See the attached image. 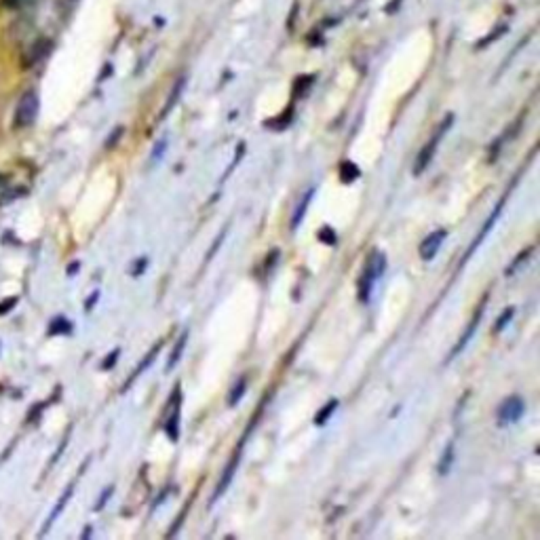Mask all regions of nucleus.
Wrapping results in <instances>:
<instances>
[{
  "label": "nucleus",
  "instance_id": "nucleus-1",
  "mask_svg": "<svg viewBox=\"0 0 540 540\" xmlns=\"http://www.w3.org/2000/svg\"><path fill=\"white\" fill-rule=\"evenodd\" d=\"M452 123H454V114H448V116L444 118V123L439 125V129L433 133V138L426 142V146H424V148L418 152V156H416V163H414V176H420V174H424V172H426V167L430 165V160H433V156H435V152H437L439 144H442L444 135L450 131Z\"/></svg>",
  "mask_w": 540,
  "mask_h": 540
},
{
  "label": "nucleus",
  "instance_id": "nucleus-2",
  "mask_svg": "<svg viewBox=\"0 0 540 540\" xmlns=\"http://www.w3.org/2000/svg\"><path fill=\"white\" fill-rule=\"evenodd\" d=\"M39 108H41V99L37 91H25L19 97V104L15 110V125L17 127H30L39 116Z\"/></svg>",
  "mask_w": 540,
  "mask_h": 540
},
{
  "label": "nucleus",
  "instance_id": "nucleus-3",
  "mask_svg": "<svg viewBox=\"0 0 540 540\" xmlns=\"http://www.w3.org/2000/svg\"><path fill=\"white\" fill-rule=\"evenodd\" d=\"M167 405H169V416H167V420H165V433H167V437L176 444L178 439H180V416H182V391H180V382L176 384V391H174L172 397H169Z\"/></svg>",
  "mask_w": 540,
  "mask_h": 540
},
{
  "label": "nucleus",
  "instance_id": "nucleus-4",
  "mask_svg": "<svg viewBox=\"0 0 540 540\" xmlns=\"http://www.w3.org/2000/svg\"><path fill=\"white\" fill-rule=\"evenodd\" d=\"M526 414V401L517 395L513 397H506L500 408L496 412V420H498V426H506V424H513L517 422L521 416Z\"/></svg>",
  "mask_w": 540,
  "mask_h": 540
},
{
  "label": "nucleus",
  "instance_id": "nucleus-5",
  "mask_svg": "<svg viewBox=\"0 0 540 540\" xmlns=\"http://www.w3.org/2000/svg\"><path fill=\"white\" fill-rule=\"evenodd\" d=\"M486 298H488V293L484 295V300L479 302V307H477V311H475V315H473V319L468 321V325H466V329L462 331V335H460V340H458V344L452 349V353H450V357H448V361H452L454 357H458L462 351H464V346L470 342V338H473V333L477 331V327H479V321H481V317H484V309H486Z\"/></svg>",
  "mask_w": 540,
  "mask_h": 540
},
{
  "label": "nucleus",
  "instance_id": "nucleus-6",
  "mask_svg": "<svg viewBox=\"0 0 540 540\" xmlns=\"http://www.w3.org/2000/svg\"><path fill=\"white\" fill-rule=\"evenodd\" d=\"M243 444H245V439H243V442L239 444V448L234 450V454H232L230 462L226 464V468H224V473H222V477H220V481H218V486H216V492H214V496H211V502H216V500H218V498H220V496L226 492V488L230 486V481H232V477H234L236 468H239V462H241Z\"/></svg>",
  "mask_w": 540,
  "mask_h": 540
},
{
  "label": "nucleus",
  "instance_id": "nucleus-7",
  "mask_svg": "<svg viewBox=\"0 0 540 540\" xmlns=\"http://www.w3.org/2000/svg\"><path fill=\"white\" fill-rule=\"evenodd\" d=\"M511 190H513V188H511ZM511 190H509V192H511ZM509 192H504V194H502V198H500V200L496 202V207H494L492 216H490V218L486 220V224L481 226V230H479V234H477V239H475V241H473V243H470V247H468L466 256L462 258V264H464V262H466V260H468V258L473 256V251H475V249H477V247H479V245L484 243V239H486V236H488V232H490V230L494 228V224H496V220H498V216H500V211H502V207H504V202H506V198H509Z\"/></svg>",
  "mask_w": 540,
  "mask_h": 540
},
{
  "label": "nucleus",
  "instance_id": "nucleus-8",
  "mask_svg": "<svg viewBox=\"0 0 540 540\" xmlns=\"http://www.w3.org/2000/svg\"><path fill=\"white\" fill-rule=\"evenodd\" d=\"M446 236H448V230H444V228H439V230H435V232H430L428 236H424V241L420 243V247H418V251H420V258L422 260H433L435 256H437V251H439V247L444 245V241H446Z\"/></svg>",
  "mask_w": 540,
  "mask_h": 540
},
{
  "label": "nucleus",
  "instance_id": "nucleus-9",
  "mask_svg": "<svg viewBox=\"0 0 540 540\" xmlns=\"http://www.w3.org/2000/svg\"><path fill=\"white\" fill-rule=\"evenodd\" d=\"M363 270H365V273H369V277L374 281H378L384 275V270H386V256L382 251H371Z\"/></svg>",
  "mask_w": 540,
  "mask_h": 540
},
{
  "label": "nucleus",
  "instance_id": "nucleus-10",
  "mask_svg": "<svg viewBox=\"0 0 540 540\" xmlns=\"http://www.w3.org/2000/svg\"><path fill=\"white\" fill-rule=\"evenodd\" d=\"M72 492H74V484H72V486H68V488H65V492L61 494V498L57 500V504H55V509H53V511H51V515L47 517V523H45V528L41 530V536H45V534H47V532L51 530V526L55 523V519H57V517H59V515L63 513V509H65V504H68V500H70V498H72Z\"/></svg>",
  "mask_w": 540,
  "mask_h": 540
},
{
  "label": "nucleus",
  "instance_id": "nucleus-11",
  "mask_svg": "<svg viewBox=\"0 0 540 540\" xmlns=\"http://www.w3.org/2000/svg\"><path fill=\"white\" fill-rule=\"evenodd\" d=\"M184 85H186V76H180L176 83H174V89H172V95L167 97V104L163 106V110H160V114H158V121H165L167 118V114L172 112L174 108H176V104H178V99L182 97V89H184Z\"/></svg>",
  "mask_w": 540,
  "mask_h": 540
},
{
  "label": "nucleus",
  "instance_id": "nucleus-12",
  "mask_svg": "<svg viewBox=\"0 0 540 540\" xmlns=\"http://www.w3.org/2000/svg\"><path fill=\"white\" fill-rule=\"evenodd\" d=\"M313 196H315V188H309V190H307V194H304V196L300 198L298 207H295V211H293V218H291V228H293V230L300 226V222H302L304 214H307V209H309V205H311Z\"/></svg>",
  "mask_w": 540,
  "mask_h": 540
},
{
  "label": "nucleus",
  "instance_id": "nucleus-13",
  "mask_svg": "<svg viewBox=\"0 0 540 540\" xmlns=\"http://www.w3.org/2000/svg\"><path fill=\"white\" fill-rule=\"evenodd\" d=\"M338 176H340V182L342 184H353L355 180H359L361 172H359V167L353 163V160H344L340 165V169H338Z\"/></svg>",
  "mask_w": 540,
  "mask_h": 540
},
{
  "label": "nucleus",
  "instance_id": "nucleus-14",
  "mask_svg": "<svg viewBox=\"0 0 540 540\" xmlns=\"http://www.w3.org/2000/svg\"><path fill=\"white\" fill-rule=\"evenodd\" d=\"M454 458H456V446H454V442H450V444L446 446V450H444L442 460H439V464H437L439 475H448L450 468H452V464H454Z\"/></svg>",
  "mask_w": 540,
  "mask_h": 540
},
{
  "label": "nucleus",
  "instance_id": "nucleus-15",
  "mask_svg": "<svg viewBox=\"0 0 540 540\" xmlns=\"http://www.w3.org/2000/svg\"><path fill=\"white\" fill-rule=\"evenodd\" d=\"M186 342H188V329L180 333L178 342H176V346H174V353H172V359L167 361V371L174 369V367L178 365V361L182 359V353H184V349H186Z\"/></svg>",
  "mask_w": 540,
  "mask_h": 540
},
{
  "label": "nucleus",
  "instance_id": "nucleus-16",
  "mask_svg": "<svg viewBox=\"0 0 540 540\" xmlns=\"http://www.w3.org/2000/svg\"><path fill=\"white\" fill-rule=\"evenodd\" d=\"M70 331H72V323L68 321L65 317H55V319L49 323V329H47L49 335H65V333H70Z\"/></svg>",
  "mask_w": 540,
  "mask_h": 540
},
{
  "label": "nucleus",
  "instance_id": "nucleus-17",
  "mask_svg": "<svg viewBox=\"0 0 540 540\" xmlns=\"http://www.w3.org/2000/svg\"><path fill=\"white\" fill-rule=\"evenodd\" d=\"M160 346H163V342H158V344H156V346H154V349H152V351L148 353V355H146V359H144V361L140 363V367H138V369H135V371H133V376H131V378H129V380L125 382V388H123V391H127V388L131 386V382H133L135 378H138V376L142 374V371H144V369H146V367H148V365H150V363H152L154 359H156V353L160 351Z\"/></svg>",
  "mask_w": 540,
  "mask_h": 540
},
{
  "label": "nucleus",
  "instance_id": "nucleus-18",
  "mask_svg": "<svg viewBox=\"0 0 540 540\" xmlns=\"http://www.w3.org/2000/svg\"><path fill=\"white\" fill-rule=\"evenodd\" d=\"M245 386H247V378H245V376L239 378V382H236V384L232 386V391H230V395H228V405H230V408H234V405L243 399V395H245Z\"/></svg>",
  "mask_w": 540,
  "mask_h": 540
},
{
  "label": "nucleus",
  "instance_id": "nucleus-19",
  "mask_svg": "<svg viewBox=\"0 0 540 540\" xmlns=\"http://www.w3.org/2000/svg\"><path fill=\"white\" fill-rule=\"evenodd\" d=\"M338 405H340V403H338L335 399H331L327 405H323V410H319V412H317V416H315V424H317V426H323V424H327V420L331 418V414L335 412V408H338Z\"/></svg>",
  "mask_w": 540,
  "mask_h": 540
},
{
  "label": "nucleus",
  "instance_id": "nucleus-20",
  "mask_svg": "<svg viewBox=\"0 0 540 540\" xmlns=\"http://www.w3.org/2000/svg\"><path fill=\"white\" fill-rule=\"evenodd\" d=\"M530 256H532V247H530V249H526V251H521V253L515 258V262H513L509 268L504 270V273H506V275H513V273H517V268H519L521 264H526V262L530 260Z\"/></svg>",
  "mask_w": 540,
  "mask_h": 540
},
{
  "label": "nucleus",
  "instance_id": "nucleus-21",
  "mask_svg": "<svg viewBox=\"0 0 540 540\" xmlns=\"http://www.w3.org/2000/svg\"><path fill=\"white\" fill-rule=\"evenodd\" d=\"M319 241L325 243V245H335V243H338V234L333 232V228L323 226V228L319 230Z\"/></svg>",
  "mask_w": 540,
  "mask_h": 540
},
{
  "label": "nucleus",
  "instance_id": "nucleus-22",
  "mask_svg": "<svg viewBox=\"0 0 540 540\" xmlns=\"http://www.w3.org/2000/svg\"><path fill=\"white\" fill-rule=\"evenodd\" d=\"M506 30H509V25H498V28H496V30H494V32H492V37H488V39H484V41H481V43H479V45H477V49H484V47H486V45H490V43H494V41H498V39H500V37H502V32H506Z\"/></svg>",
  "mask_w": 540,
  "mask_h": 540
},
{
  "label": "nucleus",
  "instance_id": "nucleus-23",
  "mask_svg": "<svg viewBox=\"0 0 540 540\" xmlns=\"http://www.w3.org/2000/svg\"><path fill=\"white\" fill-rule=\"evenodd\" d=\"M513 315H515V309H506L500 317H498V323H496V331H502L504 329V325H509V321L513 319Z\"/></svg>",
  "mask_w": 540,
  "mask_h": 540
},
{
  "label": "nucleus",
  "instance_id": "nucleus-24",
  "mask_svg": "<svg viewBox=\"0 0 540 540\" xmlns=\"http://www.w3.org/2000/svg\"><path fill=\"white\" fill-rule=\"evenodd\" d=\"M25 194V188H11L3 194V198H0V202H13L15 198L23 196Z\"/></svg>",
  "mask_w": 540,
  "mask_h": 540
},
{
  "label": "nucleus",
  "instance_id": "nucleus-25",
  "mask_svg": "<svg viewBox=\"0 0 540 540\" xmlns=\"http://www.w3.org/2000/svg\"><path fill=\"white\" fill-rule=\"evenodd\" d=\"M15 304H17V298H15V295L3 300V302H0V315H7L9 311H13V309H15Z\"/></svg>",
  "mask_w": 540,
  "mask_h": 540
},
{
  "label": "nucleus",
  "instance_id": "nucleus-26",
  "mask_svg": "<svg viewBox=\"0 0 540 540\" xmlns=\"http://www.w3.org/2000/svg\"><path fill=\"white\" fill-rule=\"evenodd\" d=\"M112 490L114 488H106V492H104V496H99V500H97V504H95V511H99V509H104V504H106V500L112 496Z\"/></svg>",
  "mask_w": 540,
  "mask_h": 540
},
{
  "label": "nucleus",
  "instance_id": "nucleus-27",
  "mask_svg": "<svg viewBox=\"0 0 540 540\" xmlns=\"http://www.w3.org/2000/svg\"><path fill=\"white\" fill-rule=\"evenodd\" d=\"M118 355H121V351H112V353H110V357H108V359L104 361V365H101V367H104V369H110V367H112V365L116 363Z\"/></svg>",
  "mask_w": 540,
  "mask_h": 540
},
{
  "label": "nucleus",
  "instance_id": "nucleus-28",
  "mask_svg": "<svg viewBox=\"0 0 540 540\" xmlns=\"http://www.w3.org/2000/svg\"><path fill=\"white\" fill-rule=\"evenodd\" d=\"M43 410H45V403H37V408H34V410L30 412L28 420H30V422H32V420H37V418H39V414H41Z\"/></svg>",
  "mask_w": 540,
  "mask_h": 540
},
{
  "label": "nucleus",
  "instance_id": "nucleus-29",
  "mask_svg": "<svg viewBox=\"0 0 540 540\" xmlns=\"http://www.w3.org/2000/svg\"><path fill=\"white\" fill-rule=\"evenodd\" d=\"M121 133H123V127H118V129H114V131H112V138L106 142V148H112V146H114V142H116V140H121Z\"/></svg>",
  "mask_w": 540,
  "mask_h": 540
},
{
  "label": "nucleus",
  "instance_id": "nucleus-30",
  "mask_svg": "<svg viewBox=\"0 0 540 540\" xmlns=\"http://www.w3.org/2000/svg\"><path fill=\"white\" fill-rule=\"evenodd\" d=\"M165 146H167V140H160V142L156 144V148H154V160H158V158L163 156V150H165Z\"/></svg>",
  "mask_w": 540,
  "mask_h": 540
},
{
  "label": "nucleus",
  "instance_id": "nucleus-31",
  "mask_svg": "<svg viewBox=\"0 0 540 540\" xmlns=\"http://www.w3.org/2000/svg\"><path fill=\"white\" fill-rule=\"evenodd\" d=\"M144 266H146V260H140V262H138V266H133L131 275H142V273H144V270H142Z\"/></svg>",
  "mask_w": 540,
  "mask_h": 540
},
{
  "label": "nucleus",
  "instance_id": "nucleus-32",
  "mask_svg": "<svg viewBox=\"0 0 540 540\" xmlns=\"http://www.w3.org/2000/svg\"><path fill=\"white\" fill-rule=\"evenodd\" d=\"M399 5H401V0H393V5H391V7H384V11H386V13H395V11L399 9Z\"/></svg>",
  "mask_w": 540,
  "mask_h": 540
},
{
  "label": "nucleus",
  "instance_id": "nucleus-33",
  "mask_svg": "<svg viewBox=\"0 0 540 540\" xmlns=\"http://www.w3.org/2000/svg\"><path fill=\"white\" fill-rule=\"evenodd\" d=\"M97 295H99V293H97V291H95V293H93V295H91V298H89V300H87V307H85V309H87V311H91V309H93V304H95V300H97Z\"/></svg>",
  "mask_w": 540,
  "mask_h": 540
},
{
  "label": "nucleus",
  "instance_id": "nucleus-34",
  "mask_svg": "<svg viewBox=\"0 0 540 540\" xmlns=\"http://www.w3.org/2000/svg\"><path fill=\"white\" fill-rule=\"evenodd\" d=\"M74 273H79V262H76V264H72V266H70V270H68V275H74Z\"/></svg>",
  "mask_w": 540,
  "mask_h": 540
},
{
  "label": "nucleus",
  "instance_id": "nucleus-35",
  "mask_svg": "<svg viewBox=\"0 0 540 540\" xmlns=\"http://www.w3.org/2000/svg\"><path fill=\"white\" fill-rule=\"evenodd\" d=\"M7 182H9V178H7L5 174H0V188H3V186H7Z\"/></svg>",
  "mask_w": 540,
  "mask_h": 540
},
{
  "label": "nucleus",
  "instance_id": "nucleus-36",
  "mask_svg": "<svg viewBox=\"0 0 540 540\" xmlns=\"http://www.w3.org/2000/svg\"><path fill=\"white\" fill-rule=\"evenodd\" d=\"M5 5H7V7H17L19 0H5Z\"/></svg>",
  "mask_w": 540,
  "mask_h": 540
}]
</instances>
